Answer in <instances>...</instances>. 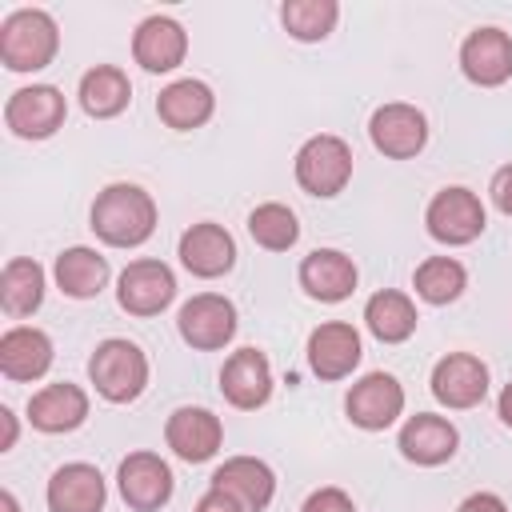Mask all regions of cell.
Returning a JSON list of instances; mask_svg holds the SVG:
<instances>
[{
    "label": "cell",
    "mask_w": 512,
    "mask_h": 512,
    "mask_svg": "<svg viewBox=\"0 0 512 512\" xmlns=\"http://www.w3.org/2000/svg\"><path fill=\"white\" fill-rule=\"evenodd\" d=\"M156 228V200L140 184H108L92 200V232L112 248H136Z\"/></svg>",
    "instance_id": "obj_1"
},
{
    "label": "cell",
    "mask_w": 512,
    "mask_h": 512,
    "mask_svg": "<svg viewBox=\"0 0 512 512\" xmlns=\"http://www.w3.org/2000/svg\"><path fill=\"white\" fill-rule=\"evenodd\" d=\"M56 48H60V32H56V20L44 8H16L0 24V60L12 72L48 68Z\"/></svg>",
    "instance_id": "obj_2"
},
{
    "label": "cell",
    "mask_w": 512,
    "mask_h": 512,
    "mask_svg": "<svg viewBox=\"0 0 512 512\" xmlns=\"http://www.w3.org/2000/svg\"><path fill=\"white\" fill-rule=\"evenodd\" d=\"M88 380L96 384V392L108 404H128L148 384V356L132 340L112 336V340L96 344V352L88 360Z\"/></svg>",
    "instance_id": "obj_3"
},
{
    "label": "cell",
    "mask_w": 512,
    "mask_h": 512,
    "mask_svg": "<svg viewBox=\"0 0 512 512\" xmlns=\"http://www.w3.org/2000/svg\"><path fill=\"white\" fill-rule=\"evenodd\" d=\"M348 180H352V148L340 136L320 132V136L300 144V152H296V184L308 196H340Z\"/></svg>",
    "instance_id": "obj_4"
},
{
    "label": "cell",
    "mask_w": 512,
    "mask_h": 512,
    "mask_svg": "<svg viewBox=\"0 0 512 512\" xmlns=\"http://www.w3.org/2000/svg\"><path fill=\"white\" fill-rule=\"evenodd\" d=\"M484 204L472 188H440L432 200H428V212H424V224H428V236L448 244V248H460V244H472L480 232H484Z\"/></svg>",
    "instance_id": "obj_5"
},
{
    "label": "cell",
    "mask_w": 512,
    "mask_h": 512,
    "mask_svg": "<svg viewBox=\"0 0 512 512\" xmlns=\"http://www.w3.org/2000/svg\"><path fill=\"white\" fill-rule=\"evenodd\" d=\"M64 116H68V104H64L60 88H52V84L16 88L4 104V124L20 140H48L64 124Z\"/></svg>",
    "instance_id": "obj_6"
},
{
    "label": "cell",
    "mask_w": 512,
    "mask_h": 512,
    "mask_svg": "<svg viewBox=\"0 0 512 512\" xmlns=\"http://www.w3.org/2000/svg\"><path fill=\"white\" fill-rule=\"evenodd\" d=\"M176 328H180L184 344H192L200 352H216L236 336V308L220 292H200L180 308Z\"/></svg>",
    "instance_id": "obj_7"
},
{
    "label": "cell",
    "mask_w": 512,
    "mask_h": 512,
    "mask_svg": "<svg viewBox=\"0 0 512 512\" xmlns=\"http://www.w3.org/2000/svg\"><path fill=\"white\" fill-rule=\"evenodd\" d=\"M368 136H372L376 152H384L392 160H412L428 144V120H424L420 108H412L404 100H392V104H380L372 112Z\"/></svg>",
    "instance_id": "obj_8"
},
{
    "label": "cell",
    "mask_w": 512,
    "mask_h": 512,
    "mask_svg": "<svg viewBox=\"0 0 512 512\" xmlns=\"http://www.w3.org/2000/svg\"><path fill=\"white\" fill-rule=\"evenodd\" d=\"M176 276L164 260H132L116 280V300L132 316H156L172 304Z\"/></svg>",
    "instance_id": "obj_9"
},
{
    "label": "cell",
    "mask_w": 512,
    "mask_h": 512,
    "mask_svg": "<svg viewBox=\"0 0 512 512\" xmlns=\"http://www.w3.org/2000/svg\"><path fill=\"white\" fill-rule=\"evenodd\" d=\"M344 412L356 428L364 432H380L388 428L400 412H404V388L396 376L388 372H368L364 380H356L344 396Z\"/></svg>",
    "instance_id": "obj_10"
},
{
    "label": "cell",
    "mask_w": 512,
    "mask_h": 512,
    "mask_svg": "<svg viewBox=\"0 0 512 512\" xmlns=\"http://www.w3.org/2000/svg\"><path fill=\"white\" fill-rule=\"evenodd\" d=\"M116 484L128 508L156 512L172 500V468L156 452H128L116 468Z\"/></svg>",
    "instance_id": "obj_11"
},
{
    "label": "cell",
    "mask_w": 512,
    "mask_h": 512,
    "mask_svg": "<svg viewBox=\"0 0 512 512\" xmlns=\"http://www.w3.org/2000/svg\"><path fill=\"white\" fill-rule=\"evenodd\" d=\"M432 396L444 408H476L488 396V368L472 352H448L432 368Z\"/></svg>",
    "instance_id": "obj_12"
},
{
    "label": "cell",
    "mask_w": 512,
    "mask_h": 512,
    "mask_svg": "<svg viewBox=\"0 0 512 512\" xmlns=\"http://www.w3.org/2000/svg\"><path fill=\"white\" fill-rule=\"evenodd\" d=\"M220 392H224V400H228L232 408H244V412L268 404V396H272V368H268V356H264L260 348H240V352H232V356L224 360V368H220Z\"/></svg>",
    "instance_id": "obj_13"
},
{
    "label": "cell",
    "mask_w": 512,
    "mask_h": 512,
    "mask_svg": "<svg viewBox=\"0 0 512 512\" xmlns=\"http://www.w3.org/2000/svg\"><path fill=\"white\" fill-rule=\"evenodd\" d=\"M460 68L472 84L496 88L512 76V36L504 28H476L460 44Z\"/></svg>",
    "instance_id": "obj_14"
},
{
    "label": "cell",
    "mask_w": 512,
    "mask_h": 512,
    "mask_svg": "<svg viewBox=\"0 0 512 512\" xmlns=\"http://www.w3.org/2000/svg\"><path fill=\"white\" fill-rule=\"evenodd\" d=\"M164 440L168 448L188 460V464H200V460H212L224 444V424L220 416H212L208 408H176L164 424Z\"/></svg>",
    "instance_id": "obj_15"
},
{
    "label": "cell",
    "mask_w": 512,
    "mask_h": 512,
    "mask_svg": "<svg viewBox=\"0 0 512 512\" xmlns=\"http://www.w3.org/2000/svg\"><path fill=\"white\" fill-rule=\"evenodd\" d=\"M360 364V332L344 320H328L308 336V368L320 380H344Z\"/></svg>",
    "instance_id": "obj_16"
},
{
    "label": "cell",
    "mask_w": 512,
    "mask_h": 512,
    "mask_svg": "<svg viewBox=\"0 0 512 512\" xmlns=\"http://www.w3.org/2000/svg\"><path fill=\"white\" fill-rule=\"evenodd\" d=\"M188 36L172 16H148L132 32V56L144 72H172L184 64Z\"/></svg>",
    "instance_id": "obj_17"
},
{
    "label": "cell",
    "mask_w": 512,
    "mask_h": 512,
    "mask_svg": "<svg viewBox=\"0 0 512 512\" xmlns=\"http://www.w3.org/2000/svg\"><path fill=\"white\" fill-rule=\"evenodd\" d=\"M180 264L200 276V280H212V276H224L232 264H236V240L228 236V228L204 220V224H192L184 236H180Z\"/></svg>",
    "instance_id": "obj_18"
},
{
    "label": "cell",
    "mask_w": 512,
    "mask_h": 512,
    "mask_svg": "<svg viewBox=\"0 0 512 512\" xmlns=\"http://www.w3.org/2000/svg\"><path fill=\"white\" fill-rule=\"evenodd\" d=\"M456 444H460L456 424L444 420V416H432V412H416L400 428V452H404V460L424 464V468L452 460L456 456Z\"/></svg>",
    "instance_id": "obj_19"
},
{
    "label": "cell",
    "mask_w": 512,
    "mask_h": 512,
    "mask_svg": "<svg viewBox=\"0 0 512 512\" xmlns=\"http://www.w3.org/2000/svg\"><path fill=\"white\" fill-rule=\"evenodd\" d=\"M300 288L312 300H324V304L348 300L352 288H356V264H352V256H344L340 248H316V252H308L300 260Z\"/></svg>",
    "instance_id": "obj_20"
},
{
    "label": "cell",
    "mask_w": 512,
    "mask_h": 512,
    "mask_svg": "<svg viewBox=\"0 0 512 512\" xmlns=\"http://www.w3.org/2000/svg\"><path fill=\"white\" fill-rule=\"evenodd\" d=\"M212 488L228 492L232 500H240L248 512H264L276 496V476L264 460L256 456H232L212 472Z\"/></svg>",
    "instance_id": "obj_21"
},
{
    "label": "cell",
    "mask_w": 512,
    "mask_h": 512,
    "mask_svg": "<svg viewBox=\"0 0 512 512\" xmlns=\"http://www.w3.org/2000/svg\"><path fill=\"white\" fill-rule=\"evenodd\" d=\"M28 420H32V428L52 432V436L56 432H72V428H80L88 420V392L80 384H68V380L44 384L28 400Z\"/></svg>",
    "instance_id": "obj_22"
},
{
    "label": "cell",
    "mask_w": 512,
    "mask_h": 512,
    "mask_svg": "<svg viewBox=\"0 0 512 512\" xmlns=\"http://www.w3.org/2000/svg\"><path fill=\"white\" fill-rule=\"evenodd\" d=\"M48 508L52 512H104V476L92 464H64L48 480Z\"/></svg>",
    "instance_id": "obj_23"
},
{
    "label": "cell",
    "mask_w": 512,
    "mask_h": 512,
    "mask_svg": "<svg viewBox=\"0 0 512 512\" xmlns=\"http://www.w3.org/2000/svg\"><path fill=\"white\" fill-rule=\"evenodd\" d=\"M52 364V340L40 328L16 324L0 336V372L8 380H40Z\"/></svg>",
    "instance_id": "obj_24"
},
{
    "label": "cell",
    "mask_w": 512,
    "mask_h": 512,
    "mask_svg": "<svg viewBox=\"0 0 512 512\" xmlns=\"http://www.w3.org/2000/svg\"><path fill=\"white\" fill-rule=\"evenodd\" d=\"M212 108H216V96H212V88L204 84V80H172L160 96H156V116L168 124V128H176V132H192V128H200V124H208V116H212Z\"/></svg>",
    "instance_id": "obj_25"
},
{
    "label": "cell",
    "mask_w": 512,
    "mask_h": 512,
    "mask_svg": "<svg viewBox=\"0 0 512 512\" xmlns=\"http://www.w3.org/2000/svg\"><path fill=\"white\" fill-rule=\"evenodd\" d=\"M80 108L96 120H108V116H120L132 100V84L128 76L116 68V64H96L80 76Z\"/></svg>",
    "instance_id": "obj_26"
},
{
    "label": "cell",
    "mask_w": 512,
    "mask_h": 512,
    "mask_svg": "<svg viewBox=\"0 0 512 512\" xmlns=\"http://www.w3.org/2000/svg\"><path fill=\"white\" fill-rule=\"evenodd\" d=\"M56 284L72 300H92L108 284V260L96 248H84V244L64 248L56 256Z\"/></svg>",
    "instance_id": "obj_27"
},
{
    "label": "cell",
    "mask_w": 512,
    "mask_h": 512,
    "mask_svg": "<svg viewBox=\"0 0 512 512\" xmlns=\"http://www.w3.org/2000/svg\"><path fill=\"white\" fill-rule=\"evenodd\" d=\"M364 324H368V332H372L376 340L400 344V340H408V336L416 332V304H412L404 292L384 288V292L368 296V304H364Z\"/></svg>",
    "instance_id": "obj_28"
},
{
    "label": "cell",
    "mask_w": 512,
    "mask_h": 512,
    "mask_svg": "<svg viewBox=\"0 0 512 512\" xmlns=\"http://www.w3.org/2000/svg\"><path fill=\"white\" fill-rule=\"evenodd\" d=\"M0 304L8 316H32L44 304V268L28 256L8 260L0 276Z\"/></svg>",
    "instance_id": "obj_29"
},
{
    "label": "cell",
    "mask_w": 512,
    "mask_h": 512,
    "mask_svg": "<svg viewBox=\"0 0 512 512\" xmlns=\"http://www.w3.org/2000/svg\"><path fill=\"white\" fill-rule=\"evenodd\" d=\"M412 284H416V296H420V300H428V304H452V300L468 288V272H464V264L452 260V256H428V260L416 268Z\"/></svg>",
    "instance_id": "obj_30"
},
{
    "label": "cell",
    "mask_w": 512,
    "mask_h": 512,
    "mask_svg": "<svg viewBox=\"0 0 512 512\" xmlns=\"http://www.w3.org/2000/svg\"><path fill=\"white\" fill-rule=\"evenodd\" d=\"M248 236L260 248H268V252H288L300 240L296 212L284 208V204H276V200H268V204H260V208L248 212Z\"/></svg>",
    "instance_id": "obj_31"
},
{
    "label": "cell",
    "mask_w": 512,
    "mask_h": 512,
    "mask_svg": "<svg viewBox=\"0 0 512 512\" xmlns=\"http://www.w3.org/2000/svg\"><path fill=\"white\" fill-rule=\"evenodd\" d=\"M336 16H340L336 0H288L280 8V20L296 40H324L336 28Z\"/></svg>",
    "instance_id": "obj_32"
},
{
    "label": "cell",
    "mask_w": 512,
    "mask_h": 512,
    "mask_svg": "<svg viewBox=\"0 0 512 512\" xmlns=\"http://www.w3.org/2000/svg\"><path fill=\"white\" fill-rule=\"evenodd\" d=\"M300 512H356V504L344 488H316Z\"/></svg>",
    "instance_id": "obj_33"
},
{
    "label": "cell",
    "mask_w": 512,
    "mask_h": 512,
    "mask_svg": "<svg viewBox=\"0 0 512 512\" xmlns=\"http://www.w3.org/2000/svg\"><path fill=\"white\" fill-rule=\"evenodd\" d=\"M492 204L504 212V216H512V164H504L496 176H492Z\"/></svg>",
    "instance_id": "obj_34"
},
{
    "label": "cell",
    "mask_w": 512,
    "mask_h": 512,
    "mask_svg": "<svg viewBox=\"0 0 512 512\" xmlns=\"http://www.w3.org/2000/svg\"><path fill=\"white\" fill-rule=\"evenodd\" d=\"M196 512H248L240 500H232L228 492H220V488H208L200 500H196Z\"/></svg>",
    "instance_id": "obj_35"
},
{
    "label": "cell",
    "mask_w": 512,
    "mask_h": 512,
    "mask_svg": "<svg viewBox=\"0 0 512 512\" xmlns=\"http://www.w3.org/2000/svg\"><path fill=\"white\" fill-rule=\"evenodd\" d=\"M456 512H508V504L496 492H472Z\"/></svg>",
    "instance_id": "obj_36"
},
{
    "label": "cell",
    "mask_w": 512,
    "mask_h": 512,
    "mask_svg": "<svg viewBox=\"0 0 512 512\" xmlns=\"http://www.w3.org/2000/svg\"><path fill=\"white\" fill-rule=\"evenodd\" d=\"M0 420H4V440H0V452H8L16 444V416L12 408H0Z\"/></svg>",
    "instance_id": "obj_37"
},
{
    "label": "cell",
    "mask_w": 512,
    "mask_h": 512,
    "mask_svg": "<svg viewBox=\"0 0 512 512\" xmlns=\"http://www.w3.org/2000/svg\"><path fill=\"white\" fill-rule=\"evenodd\" d=\"M496 408H500V420L512 428V384H504V392H500V404H496Z\"/></svg>",
    "instance_id": "obj_38"
},
{
    "label": "cell",
    "mask_w": 512,
    "mask_h": 512,
    "mask_svg": "<svg viewBox=\"0 0 512 512\" xmlns=\"http://www.w3.org/2000/svg\"><path fill=\"white\" fill-rule=\"evenodd\" d=\"M0 508H4V512H20V504H16V496H12L8 488L0 492Z\"/></svg>",
    "instance_id": "obj_39"
}]
</instances>
